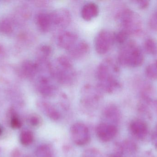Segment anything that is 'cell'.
I'll list each match as a JSON object with an SVG mask.
<instances>
[{"mask_svg": "<svg viewBox=\"0 0 157 157\" xmlns=\"http://www.w3.org/2000/svg\"><path fill=\"white\" fill-rule=\"evenodd\" d=\"M119 72V66L112 58L105 59L101 63L96 76L98 87L101 91L113 93L121 88V85L118 79Z\"/></svg>", "mask_w": 157, "mask_h": 157, "instance_id": "obj_1", "label": "cell"}, {"mask_svg": "<svg viewBox=\"0 0 157 157\" xmlns=\"http://www.w3.org/2000/svg\"><path fill=\"white\" fill-rule=\"evenodd\" d=\"M52 74L57 83L65 86L72 85L77 78L71 61L66 56H60L52 64Z\"/></svg>", "mask_w": 157, "mask_h": 157, "instance_id": "obj_2", "label": "cell"}, {"mask_svg": "<svg viewBox=\"0 0 157 157\" xmlns=\"http://www.w3.org/2000/svg\"><path fill=\"white\" fill-rule=\"evenodd\" d=\"M118 61L122 65L137 67L144 62V54L135 42L129 41L123 44L120 49Z\"/></svg>", "mask_w": 157, "mask_h": 157, "instance_id": "obj_3", "label": "cell"}, {"mask_svg": "<svg viewBox=\"0 0 157 157\" xmlns=\"http://www.w3.org/2000/svg\"><path fill=\"white\" fill-rule=\"evenodd\" d=\"M116 19L122 30L128 35L137 33L141 30V22L137 16L130 9H124L118 12Z\"/></svg>", "mask_w": 157, "mask_h": 157, "instance_id": "obj_4", "label": "cell"}, {"mask_svg": "<svg viewBox=\"0 0 157 157\" xmlns=\"http://www.w3.org/2000/svg\"><path fill=\"white\" fill-rule=\"evenodd\" d=\"M115 42L114 33L108 29H102L95 38V49L98 54H105L110 50Z\"/></svg>", "mask_w": 157, "mask_h": 157, "instance_id": "obj_5", "label": "cell"}, {"mask_svg": "<svg viewBox=\"0 0 157 157\" xmlns=\"http://www.w3.org/2000/svg\"><path fill=\"white\" fill-rule=\"evenodd\" d=\"M52 26L64 28L71 22V17L70 12L66 8H58L50 13Z\"/></svg>", "mask_w": 157, "mask_h": 157, "instance_id": "obj_6", "label": "cell"}, {"mask_svg": "<svg viewBox=\"0 0 157 157\" xmlns=\"http://www.w3.org/2000/svg\"><path fill=\"white\" fill-rule=\"evenodd\" d=\"M71 132L75 143L78 145L86 144L90 140L88 128L81 124H75L71 128Z\"/></svg>", "mask_w": 157, "mask_h": 157, "instance_id": "obj_7", "label": "cell"}, {"mask_svg": "<svg viewBox=\"0 0 157 157\" xmlns=\"http://www.w3.org/2000/svg\"><path fill=\"white\" fill-rule=\"evenodd\" d=\"M38 71V66L36 62L25 60L20 65L18 73L21 77L32 79L37 75Z\"/></svg>", "mask_w": 157, "mask_h": 157, "instance_id": "obj_8", "label": "cell"}, {"mask_svg": "<svg viewBox=\"0 0 157 157\" xmlns=\"http://www.w3.org/2000/svg\"><path fill=\"white\" fill-rule=\"evenodd\" d=\"M78 41L77 34L69 31L60 33L57 39L58 45L62 49L67 51L70 50Z\"/></svg>", "mask_w": 157, "mask_h": 157, "instance_id": "obj_9", "label": "cell"}, {"mask_svg": "<svg viewBox=\"0 0 157 157\" xmlns=\"http://www.w3.org/2000/svg\"><path fill=\"white\" fill-rule=\"evenodd\" d=\"M89 50V45L86 41L78 40L68 51L72 58L78 60L85 57Z\"/></svg>", "mask_w": 157, "mask_h": 157, "instance_id": "obj_10", "label": "cell"}, {"mask_svg": "<svg viewBox=\"0 0 157 157\" xmlns=\"http://www.w3.org/2000/svg\"><path fill=\"white\" fill-rule=\"evenodd\" d=\"M35 21L38 29L44 33L48 32L53 27L50 13H39L36 16Z\"/></svg>", "mask_w": 157, "mask_h": 157, "instance_id": "obj_11", "label": "cell"}, {"mask_svg": "<svg viewBox=\"0 0 157 157\" xmlns=\"http://www.w3.org/2000/svg\"><path fill=\"white\" fill-rule=\"evenodd\" d=\"M99 12V8L97 4L94 2H88L82 7L81 17L86 21H90L98 15Z\"/></svg>", "mask_w": 157, "mask_h": 157, "instance_id": "obj_12", "label": "cell"}, {"mask_svg": "<svg viewBox=\"0 0 157 157\" xmlns=\"http://www.w3.org/2000/svg\"><path fill=\"white\" fill-rule=\"evenodd\" d=\"M130 129L133 134L139 138H144L147 132V125L141 120H136L132 122Z\"/></svg>", "mask_w": 157, "mask_h": 157, "instance_id": "obj_13", "label": "cell"}, {"mask_svg": "<svg viewBox=\"0 0 157 157\" xmlns=\"http://www.w3.org/2000/svg\"><path fill=\"white\" fill-rule=\"evenodd\" d=\"M52 47L48 44H43L41 45L38 49L37 51V61L42 62L49 61L48 59L52 54Z\"/></svg>", "mask_w": 157, "mask_h": 157, "instance_id": "obj_14", "label": "cell"}, {"mask_svg": "<svg viewBox=\"0 0 157 157\" xmlns=\"http://www.w3.org/2000/svg\"><path fill=\"white\" fill-rule=\"evenodd\" d=\"M14 22L10 18H4L0 21V32L4 35H8L13 32Z\"/></svg>", "mask_w": 157, "mask_h": 157, "instance_id": "obj_15", "label": "cell"}, {"mask_svg": "<svg viewBox=\"0 0 157 157\" xmlns=\"http://www.w3.org/2000/svg\"><path fill=\"white\" fill-rule=\"evenodd\" d=\"M97 133L100 139L103 142H108L113 138L110 134L109 125L106 124H101L98 126Z\"/></svg>", "mask_w": 157, "mask_h": 157, "instance_id": "obj_16", "label": "cell"}, {"mask_svg": "<svg viewBox=\"0 0 157 157\" xmlns=\"http://www.w3.org/2000/svg\"><path fill=\"white\" fill-rule=\"evenodd\" d=\"M146 51L150 54H155L157 53V43L154 40L148 39L144 43Z\"/></svg>", "mask_w": 157, "mask_h": 157, "instance_id": "obj_17", "label": "cell"}, {"mask_svg": "<svg viewBox=\"0 0 157 157\" xmlns=\"http://www.w3.org/2000/svg\"><path fill=\"white\" fill-rule=\"evenodd\" d=\"M16 14L18 17L22 20H26L30 18L31 15L30 10L25 6H20L17 10Z\"/></svg>", "mask_w": 157, "mask_h": 157, "instance_id": "obj_18", "label": "cell"}, {"mask_svg": "<svg viewBox=\"0 0 157 157\" xmlns=\"http://www.w3.org/2000/svg\"><path fill=\"white\" fill-rule=\"evenodd\" d=\"M33 135L31 132L28 131H24L20 135V141L25 146L30 145L33 142Z\"/></svg>", "mask_w": 157, "mask_h": 157, "instance_id": "obj_19", "label": "cell"}, {"mask_svg": "<svg viewBox=\"0 0 157 157\" xmlns=\"http://www.w3.org/2000/svg\"><path fill=\"white\" fill-rule=\"evenodd\" d=\"M145 73L148 78L153 80H157V67L155 63L147 66L146 68Z\"/></svg>", "mask_w": 157, "mask_h": 157, "instance_id": "obj_20", "label": "cell"}, {"mask_svg": "<svg viewBox=\"0 0 157 157\" xmlns=\"http://www.w3.org/2000/svg\"><path fill=\"white\" fill-rule=\"evenodd\" d=\"M43 106L45 108L47 113L48 114L49 116L51 118L52 120H57L59 118V113L53 108L52 106L47 103H44Z\"/></svg>", "mask_w": 157, "mask_h": 157, "instance_id": "obj_21", "label": "cell"}, {"mask_svg": "<svg viewBox=\"0 0 157 157\" xmlns=\"http://www.w3.org/2000/svg\"><path fill=\"white\" fill-rule=\"evenodd\" d=\"M128 36V33L123 30H121L117 33H114L115 42H117L119 44H124L126 42Z\"/></svg>", "mask_w": 157, "mask_h": 157, "instance_id": "obj_22", "label": "cell"}, {"mask_svg": "<svg viewBox=\"0 0 157 157\" xmlns=\"http://www.w3.org/2000/svg\"><path fill=\"white\" fill-rule=\"evenodd\" d=\"M38 157H50L51 153L49 149L47 146H41L37 150Z\"/></svg>", "mask_w": 157, "mask_h": 157, "instance_id": "obj_23", "label": "cell"}, {"mask_svg": "<svg viewBox=\"0 0 157 157\" xmlns=\"http://www.w3.org/2000/svg\"><path fill=\"white\" fill-rule=\"evenodd\" d=\"M149 25L152 29L157 30V12L152 14L149 19Z\"/></svg>", "mask_w": 157, "mask_h": 157, "instance_id": "obj_24", "label": "cell"}, {"mask_svg": "<svg viewBox=\"0 0 157 157\" xmlns=\"http://www.w3.org/2000/svg\"><path fill=\"white\" fill-rule=\"evenodd\" d=\"M11 126L14 129H18L21 126L20 121L16 117H13L12 119L11 122Z\"/></svg>", "mask_w": 157, "mask_h": 157, "instance_id": "obj_25", "label": "cell"}, {"mask_svg": "<svg viewBox=\"0 0 157 157\" xmlns=\"http://www.w3.org/2000/svg\"><path fill=\"white\" fill-rule=\"evenodd\" d=\"M138 5L141 9H145L148 7L149 5V2L148 1H138Z\"/></svg>", "mask_w": 157, "mask_h": 157, "instance_id": "obj_26", "label": "cell"}, {"mask_svg": "<svg viewBox=\"0 0 157 157\" xmlns=\"http://www.w3.org/2000/svg\"><path fill=\"white\" fill-rule=\"evenodd\" d=\"M5 53L6 51L4 47L2 44H0V61L3 59Z\"/></svg>", "mask_w": 157, "mask_h": 157, "instance_id": "obj_27", "label": "cell"}, {"mask_svg": "<svg viewBox=\"0 0 157 157\" xmlns=\"http://www.w3.org/2000/svg\"><path fill=\"white\" fill-rule=\"evenodd\" d=\"M30 122L31 124L34 126H36L39 124V120L38 118L36 116H33L31 118L30 120Z\"/></svg>", "mask_w": 157, "mask_h": 157, "instance_id": "obj_28", "label": "cell"}, {"mask_svg": "<svg viewBox=\"0 0 157 157\" xmlns=\"http://www.w3.org/2000/svg\"><path fill=\"white\" fill-rule=\"evenodd\" d=\"M153 105L155 107V109L157 112V100H155L153 101Z\"/></svg>", "mask_w": 157, "mask_h": 157, "instance_id": "obj_29", "label": "cell"}, {"mask_svg": "<svg viewBox=\"0 0 157 157\" xmlns=\"http://www.w3.org/2000/svg\"><path fill=\"white\" fill-rule=\"evenodd\" d=\"M113 157H121V156L120 155H119V154H118V155H114L113 156Z\"/></svg>", "mask_w": 157, "mask_h": 157, "instance_id": "obj_30", "label": "cell"}, {"mask_svg": "<svg viewBox=\"0 0 157 157\" xmlns=\"http://www.w3.org/2000/svg\"><path fill=\"white\" fill-rule=\"evenodd\" d=\"M1 132H2V130H1V129L0 128V134H1Z\"/></svg>", "mask_w": 157, "mask_h": 157, "instance_id": "obj_31", "label": "cell"}]
</instances>
